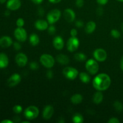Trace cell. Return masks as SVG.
Instances as JSON below:
<instances>
[{
  "label": "cell",
  "mask_w": 123,
  "mask_h": 123,
  "mask_svg": "<svg viewBox=\"0 0 123 123\" xmlns=\"http://www.w3.org/2000/svg\"><path fill=\"white\" fill-rule=\"evenodd\" d=\"M34 26L37 30L44 31L48 30L49 27V23L48 21L43 19H38L35 22Z\"/></svg>",
  "instance_id": "cell-17"
},
{
  "label": "cell",
  "mask_w": 123,
  "mask_h": 123,
  "mask_svg": "<svg viewBox=\"0 0 123 123\" xmlns=\"http://www.w3.org/2000/svg\"><path fill=\"white\" fill-rule=\"evenodd\" d=\"M103 9L102 8V7H98L97 9V13L98 14V15L101 16L103 14Z\"/></svg>",
  "instance_id": "cell-41"
},
{
  "label": "cell",
  "mask_w": 123,
  "mask_h": 123,
  "mask_svg": "<svg viewBox=\"0 0 123 123\" xmlns=\"http://www.w3.org/2000/svg\"><path fill=\"white\" fill-rule=\"evenodd\" d=\"M96 24L94 21L90 20L88 22L87 24H86V26L85 27V32L87 34H92L94 32L96 29Z\"/></svg>",
  "instance_id": "cell-20"
},
{
  "label": "cell",
  "mask_w": 123,
  "mask_h": 123,
  "mask_svg": "<svg viewBox=\"0 0 123 123\" xmlns=\"http://www.w3.org/2000/svg\"><path fill=\"white\" fill-rule=\"evenodd\" d=\"M74 25L78 28H83L84 26V23L82 20H78L75 22Z\"/></svg>",
  "instance_id": "cell-35"
},
{
  "label": "cell",
  "mask_w": 123,
  "mask_h": 123,
  "mask_svg": "<svg viewBox=\"0 0 123 123\" xmlns=\"http://www.w3.org/2000/svg\"><path fill=\"white\" fill-rule=\"evenodd\" d=\"M79 78L80 81L84 84H88L91 81V77L90 74L86 72H81L79 73Z\"/></svg>",
  "instance_id": "cell-24"
},
{
  "label": "cell",
  "mask_w": 123,
  "mask_h": 123,
  "mask_svg": "<svg viewBox=\"0 0 123 123\" xmlns=\"http://www.w3.org/2000/svg\"><path fill=\"white\" fill-rule=\"evenodd\" d=\"M70 101L74 105H79L83 101V96L80 94L76 93L74 94L71 97Z\"/></svg>",
  "instance_id": "cell-22"
},
{
  "label": "cell",
  "mask_w": 123,
  "mask_h": 123,
  "mask_svg": "<svg viewBox=\"0 0 123 123\" xmlns=\"http://www.w3.org/2000/svg\"><path fill=\"white\" fill-rule=\"evenodd\" d=\"M117 1H119V2H123V0H117Z\"/></svg>",
  "instance_id": "cell-51"
},
{
  "label": "cell",
  "mask_w": 123,
  "mask_h": 123,
  "mask_svg": "<svg viewBox=\"0 0 123 123\" xmlns=\"http://www.w3.org/2000/svg\"><path fill=\"white\" fill-rule=\"evenodd\" d=\"M21 5L20 0H8L6 3V7L10 11H15L19 9Z\"/></svg>",
  "instance_id": "cell-13"
},
{
  "label": "cell",
  "mask_w": 123,
  "mask_h": 123,
  "mask_svg": "<svg viewBox=\"0 0 123 123\" xmlns=\"http://www.w3.org/2000/svg\"><path fill=\"white\" fill-rule=\"evenodd\" d=\"M21 79L22 78L19 73H13L7 80V85L10 87H14L20 82Z\"/></svg>",
  "instance_id": "cell-11"
},
{
  "label": "cell",
  "mask_w": 123,
  "mask_h": 123,
  "mask_svg": "<svg viewBox=\"0 0 123 123\" xmlns=\"http://www.w3.org/2000/svg\"><path fill=\"white\" fill-rule=\"evenodd\" d=\"M61 1L62 0H49V2L52 4H58L61 2Z\"/></svg>",
  "instance_id": "cell-43"
},
{
  "label": "cell",
  "mask_w": 123,
  "mask_h": 123,
  "mask_svg": "<svg viewBox=\"0 0 123 123\" xmlns=\"http://www.w3.org/2000/svg\"><path fill=\"white\" fill-rule=\"evenodd\" d=\"M28 57L26 54L22 52L18 53L15 56V61L19 67H25L28 63Z\"/></svg>",
  "instance_id": "cell-10"
},
{
  "label": "cell",
  "mask_w": 123,
  "mask_h": 123,
  "mask_svg": "<svg viewBox=\"0 0 123 123\" xmlns=\"http://www.w3.org/2000/svg\"><path fill=\"white\" fill-rule=\"evenodd\" d=\"M75 4L78 8H81L84 6V0H76Z\"/></svg>",
  "instance_id": "cell-36"
},
{
  "label": "cell",
  "mask_w": 123,
  "mask_h": 123,
  "mask_svg": "<svg viewBox=\"0 0 123 123\" xmlns=\"http://www.w3.org/2000/svg\"><path fill=\"white\" fill-rule=\"evenodd\" d=\"M10 10H9L7 9V10H6L4 12V15L6 16H9L10 15Z\"/></svg>",
  "instance_id": "cell-46"
},
{
  "label": "cell",
  "mask_w": 123,
  "mask_h": 123,
  "mask_svg": "<svg viewBox=\"0 0 123 123\" xmlns=\"http://www.w3.org/2000/svg\"><path fill=\"white\" fill-rule=\"evenodd\" d=\"M13 48H14L16 50H20L22 48V46L21 44H20V43H19V41L13 42Z\"/></svg>",
  "instance_id": "cell-33"
},
{
  "label": "cell",
  "mask_w": 123,
  "mask_h": 123,
  "mask_svg": "<svg viewBox=\"0 0 123 123\" xmlns=\"http://www.w3.org/2000/svg\"><path fill=\"white\" fill-rule=\"evenodd\" d=\"M96 2L100 6H104L107 4L109 2V0H96Z\"/></svg>",
  "instance_id": "cell-38"
},
{
  "label": "cell",
  "mask_w": 123,
  "mask_h": 123,
  "mask_svg": "<svg viewBox=\"0 0 123 123\" xmlns=\"http://www.w3.org/2000/svg\"><path fill=\"white\" fill-rule=\"evenodd\" d=\"M13 111L16 114H19L23 111V108L22 106L19 105H16L14 106V107L13 108Z\"/></svg>",
  "instance_id": "cell-29"
},
{
  "label": "cell",
  "mask_w": 123,
  "mask_h": 123,
  "mask_svg": "<svg viewBox=\"0 0 123 123\" xmlns=\"http://www.w3.org/2000/svg\"><path fill=\"white\" fill-rule=\"evenodd\" d=\"M108 123H120V121L117 117H112L108 121Z\"/></svg>",
  "instance_id": "cell-37"
},
{
  "label": "cell",
  "mask_w": 123,
  "mask_h": 123,
  "mask_svg": "<svg viewBox=\"0 0 123 123\" xmlns=\"http://www.w3.org/2000/svg\"><path fill=\"white\" fill-rule=\"evenodd\" d=\"M103 100V94L102 91H97L95 92L92 97V101L96 105H99L102 102Z\"/></svg>",
  "instance_id": "cell-21"
},
{
  "label": "cell",
  "mask_w": 123,
  "mask_h": 123,
  "mask_svg": "<svg viewBox=\"0 0 123 123\" xmlns=\"http://www.w3.org/2000/svg\"><path fill=\"white\" fill-rule=\"evenodd\" d=\"M61 16V12L59 9H53L48 13L47 21L50 25L54 24L59 20Z\"/></svg>",
  "instance_id": "cell-6"
},
{
  "label": "cell",
  "mask_w": 123,
  "mask_h": 123,
  "mask_svg": "<svg viewBox=\"0 0 123 123\" xmlns=\"http://www.w3.org/2000/svg\"><path fill=\"white\" fill-rule=\"evenodd\" d=\"M74 58L78 62H84L86 60V55L82 52H78L74 54Z\"/></svg>",
  "instance_id": "cell-25"
},
{
  "label": "cell",
  "mask_w": 123,
  "mask_h": 123,
  "mask_svg": "<svg viewBox=\"0 0 123 123\" xmlns=\"http://www.w3.org/2000/svg\"><path fill=\"white\" fill-rule=\"evenodd\" d=\"M85 68L89 74L92 75L97 74L99 70L98 61L95 59H89L85 62Z\"/></svg>",
  "instance_id": "cell-4"
},
{
  "label": "cell",
  "mask_w": 123,
  "mask_h": 123,
  "mask_svg": "<svg viewBox=\"0 0 123 123\" xmlns=\"http://www.w3.org/2000/svg\"><path fill=\"white\" fill-rule=\"evenodd\" d=\"M111 84V79L106 73H100L92 80V86L97 91H106L110 87Z\"/></svg>",
  "instance_id": "cell-1"
},
{
  "label": "cell",
  "mask_w": 123,
  "mask_h": 123,
  "mask_svg": "<svg viewBox=\"0 0 123 123\" xmlns=\"http://www.w3.org/2000/svg\"><path fill=\"white\" fill-rule=\"evenodd\" d=\"M121 30H122V31L123 32V22L121 24Z\"/></svg>",
  "instance_id": "cell-50"
},
{
  "label": "cell",
  "mask_w": 123,
  "mask_h": 123,
  "mask_svg": "<svg viewBox=\"0 0 123 123\" xmlns=\"http://www.w3.org/2000/svg\"><path fill=\"white\" fill-rule=\"evenodd\" d=\"M63 16L65 20L68 23L73 22L76 18V14L71 8H66L63 12Z\"/></svg>",
  "instance_id": "cell-14"
},
{
  "label": "cell",
  "mask_w": 123,
  "mask_h": 123,
  "mask_svg": "<svg viewBox=\"0 0 123 123\" xmlns=\"http://www.w3.org/2000/svg\"><path fill=\"white\" fill-rule=\"evenodd\" d=\"M39 113L40 111L38 108L36 106L33 105L27 107L24 112L25 118L27 119L29 121H32L37 118L39 115Z\"/></svg>",
  "instance_id": "cell-2"
},
{
  "label": "cell",
  "mask_w": 123,
  "mask_h": 123,
  "mask_svg": "<svg viewBox=\"0 0 123 123\" xmlns=\"http://www.w3.org/2000/svg\"><path fill=\"white\" fill-rule=\"evenodd\" d=\"M55 61V59L51 55L48 54H42L40 57V62L41 64L48 69L54 67Z\"/></svg>",
  "instance_id": "cell-3"
},
{
  "label": "cell",
  "mask_w": 123,
  "mask_h": 123,
  "mask_svg": "<svg viewBox=\"0 0 123 123\" xmlns=\"http://www.w3.org/2000/svg\"><path fill=\"white\" fill-rule=\"evenodd\" d=\"M94 58L98 62H104L106 61L108 56L106 51L102 48L96 49L93 52Z\"/></svg>",
  "instance_id": "cell-9"
},
{
  "label": "cell",
  "mask_w": 123,
  "mask_h": 123,
  "mask_svg": "<svg viewBox=\"0 0 123 123\" xmlns=\"http://www.w3.org/2000/svg\"><path fill=\"white\" fill-rule=\"evenodd\" d=\"M114 108L118 112H121L123 110V104L119 101H116L114 103Z\"/></svg>",
  "instance_id": "cell-27"
},
{
  "label": "cell",
  "mask_w": 123,
  "mask_h": 123,
  "mask_svg": "<svg viewBox=\"0 0 123 123\" xmlns=\"http://www.w3.org/2000/svg\"><path fill=\"white\" fill-rule=\"evenodd\" d=\"M30 43L32 46H36L40 43V38L37 34L35 33L31 34L29 37Z\"/></svg>",
  "instance_id": "cell-23"
},
{
  "label": "cell",
  "mask_w": 123,
  "mask_h": 123,
  "mask_svg": "<svg viewBox=\"0 0 123 123\" xmlns=\"http://www.w3.org/2000/svg\"><path fill=\"white\" fill-rule=\"evenodd\" d=\"M8 1V0H0V4H4L6 3V2H7V1Z\"/></svg>",
  "instance_id": "cell-47"
},
{
  "label": "cell",
  "mask_w": 123,
  "mask_h": 123,
  "mask_svg": "<svg viewBox=\"0 0 123 123\" xmlns=\"http://www.w3.org/2000/svg\"><path fill=\"white\" fill-rule=\"evenodd\" d=\"M55 60L59 64L62 65H67L70 62L69 57L67 55L63 54H60L56 55Z\"/></svg>",
  "instance_id": "cell-18"
},
{
  "label": "cell",
  "mask_w": 123,
  "mask_h": 123,
  "mask_svg": "<svg viewBox=\"0 0 123 123\" xmlns=\"http://www.w3.org/2000/svg\"><path fill=\"white\" fill-rule=\"evenodd\" d=\"M52 44L55 49L60 50L63 49L64 46V41L62 37L57 36L54 37L53 39Z\"/></svg>",
  "instance_id": "cell-15"
},
{
  "label": "cell",
  "mask_w": 123,
  "mask_h": 123,
  "mask_svg": "<svg viewBox=\"0 0 123 123\" xmlns=\"http://www.w3.org/2000/svg\"><path fill=\"white\" fill-rule=\"evenodd\" d=\"M1 123H13V121L10 120H4L1 122Z\"/></svg>",
  "instance_id": "cell-44"
},
{
  "label": "cell",
  "mask_w": 123,
  "mask_h": 123,
  "mask_svg": "<svg viewBox=\"0 0 123 123\" xmlns=\"http://www.w3.org/2000/svg\"><path fill=\"white\" fill-rule=\"evenodd\" d=\"M9 64V59L7 54L5 53H0V68H5L7 67Z\"/></svg>",
  "instance_id": "cell-19"
},
{
  "label": "cell",
  "mask_w": 123,
  "mask_h": 123,
  "mask_svg": "<svg viewBox=\"0 0 123 123\" xmlns=\"http://www.w3.org/2000/svg\"><path fill=\"white\" fill-rule=\"evenodd\" d=\"M111 35L114 38H118L121 36V33L120 31L116 29H113L111 31Z\"/></svg>",
  "instance_id": "cell-28"
},
{
  "label": "cell",
  "mask_w": 123,
  "mask_h": 123,
  "mask_svg": "<svg viewBox=\"0 0 123 123\" xmlns=\"http://www.w3.org/2000/svg\"><path fill=\"white\" fill-rule=\"evenodd\" d=\"M33 3H34L35 4H40L42 3V2L43 1V0H31Z\"/></svg>",
  "instance_id": "cell-42"
},
{
  "label": "cell",
  "mask_w": 123,
  "mask_h": 123,
  "mask_svg": "<svg viewBox=\"0 0 123 123\" xmlns=\"http://www.w3.org/2000/svg\"><path fill=\"white\" fill-rule=\"evenodd\" d=\"M58 123H65V121L63 120V118H61V120H59L58 121Z\"/></svg>",
  "instance_id": "cell-48"
},
{
  "label": "cell",
  "mask_w": 123,
  "mask_h": 123,
  "mask_svg": "<svg viewBox=\"0 0 123 123\" xmlns=\"http://www.w3.org/2000/svg\"><path fill=\"white\" fill-rule=\"evenodd\" d=\"M21 123H30V121L29 120H27V121H24L22 122H21Z\"/></svg>",
  "instance_id": "cell-49"
},
{
  "label": "cell",
  "mask_w": 123,
  "mask_h": 123,
  "mask_svg": "<svg viewBox=\"0 0 123 123\" xmlns=\"http://www.w3.org/2000/svg\"><path fill=\"white\" fill-rule=\"evenodd\" d=\"M80 42L76 37H70L67 42V49L70 52H74L78 50Z\"/></svg>",
  "instance_id": "cell-7"
},
{
  "label": "cell",
  "mask_w": 123,
  "mask_h": 123,
  "mask_svg": "<svg viewBox=\"0 0 123 123\" xmlns=\"http://www.w3.org/2000/svg\"><path fill=\"white\" fill-rule=\"evenodd\" d=\"M62 74L66 79L73 80H74L78 77V76H79V72L76 68L67 66L63 68Z\"/></svg>",
  "instance_id": "cell-5"
},
{
  "label": "cell",
  "mask_w": 123,
  "mask_h": 123,
  "mask_svg": "<svg viewBox=\"0 0 123 123\" xmlns=\"http://www.w3.org/2000/svg\"><path fill=\"white\" fill-rule=\"evenodd\" d=\"M70 34L71 37H76L77 35H78V31H77L76 29L73 28L70 30Z\"/></svg>",
  "instance_id": "cell-39"
},
{
  "label": "cell",
  "mask_w": 123,
  "mask_h": 123,
  "mask_svg": "<svg viewBox=\"0 0 123 123\" xmlns=\"http://www.w3.org/2000/svg\"><path fill=\"white\" fill-rule=\"evenodd\" d=\"M120 68L123 71V55L121 57V60H120Z\"/></svg>",
  "instance_id": "cell-45"
},
{
  "label": "cell",
  "mask_w": 123,
  "mask_h": 123,
  "mask_svg": "<svg viewBox=\"0 0 123 123\" xmlns=\"http://www.w3.org/2000/svg\"><path fill=\"white\" fill-rule=\"evenodd\" d=\"M29 66H30V69H31L32 70H37L39 68V65L36 61H32L30 62Z\"/></svg>",
  "instance_id": "cell-30"
},
{
  "label": "cell",
  "mask_w": 123,
  "mask_h": 123,
  "mask_svg": "<svg viewBox=\"0 0 123 123\" xmlns=\"http://www.w3.org/2000/svg\"><path fill=\"white\" fill-rule=\"evenodd\" d=\"M13 40L10 36H4L0 37V46L2 48H7L13 45Z\"/></svg>",
  "instance_id": "cell-16"
},
{
  "label": "cell",
  "mask_w": 123,
  "mask_h": 123,
  "mask_svg": "<svg viewBox=\"0 0 123 123\" xmlns=\"http://www.w3.org/2000/svg\"><path fill=\"white\" fill-rule=\"evenodd\" d=\"M46 76L49 79H51L53 78V77H54V72H53V71L52 70H50V68H49L46 72Z\"/></svg>",
  "instance_id": "cell-34"
},
{
  "label": "cell",
  "mask_w": 123,
  "mask_h": 123,
  "mask_svg": "<svg viewBox=\"0 0 123 123\" xmlns=\"http://www.w3.org/2000/svg\"><path fill=\"white\" fill-rule=\"evenodd\" d=\"M54 114V109L52 106L48 105L44 106L42 111V117L44 120H49L52 117Z\"/></svg>",
  "instance_id": "cell-12"
},
{
  "label": "cell",
  "mask_w": 123,
  "mask_h": 123,
  "mask_svg": "<svg viewBox=\"0 0 123 123\" xmlns=\"http://www.w3.org/2000/svg\"><path fill=\"white\" fill-rule=\"evenodd\" d=\"M48 33H49L50 35H54L55 34V32H56V28H55V26H54L53 24H51V25L48 27Z\"/></svg>",
  "instance_id": "cell-31"
},
{
  "label": "cell",
  "mask_w": 123,
  "mask_h": 123,
  "mask_svg": "<svg viewBox=\"0 0 123 123\" xmlns=\"http://www.w3.org/2000/svg\"><path fill=\"white\" fill-rule=\"evenodd\" d=\"M72 121L74 123H82L84 122V117L80 113H75L72 117Z\"/></svg>",
  "instance_id": "cell-26"
},
{
  "label": "cell",
  "mask_w": 123,
  "mask_h": 123,
  "mask_svg": "<svg viewBox=\"0 0 123 123\" xmlns=\"http://www.w3.org/2000/svg\"><path fill=\"white\" fill-rule=\"evenodd\" d=\"M14 36L17 41L25 42L28 38L27 32L23 27H17L14 31Z\"/></svg>",
  "instance_id": "cell-8"
},
{
  "label": "cell",
  "mask_w": 123,
  "mask_h": 123,
  "mask_svg": "<svg viewBox=\"0 0 123 123\" xmlns=\"http://www.w3.org/2000/svg\"><path fill=\"white\" fill-rule=\"evenodd\" d=\"M37 13H38V15L40 16H42L44 15V9H43V7H38V9H37Z\"/></svg>",
  "instance_id": "cell-40"
},
{
  "label": "cell",
  "mask_w": 123,
  "mask_h": 123,
  "mask_svg": "<svg viewBox=\"0 0 123 123\" xmlns=\"http://www.w3.org/2000/svg\"><path fill=\"white\" fill-rule=\"evenodd\" d=\"M16 24L18 27H23L25 25V21H24V19L21 18H19L17 19L16 22Z\"/></svg>",
  "instance_id": "cell-32"
}]
</instances>
